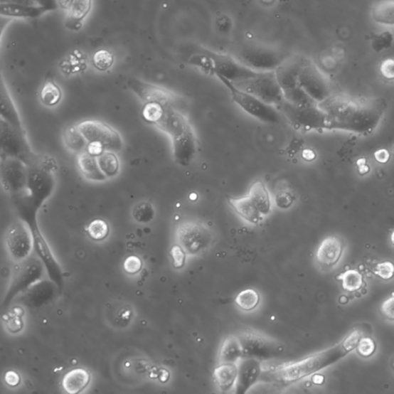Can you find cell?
I'll return each mask as SVG.
<instances>
[{
  "mask_svg": "<svg viewBox=\"0 0 394 394\" xmlns=\"http://www.w3.org/2000/svg\"><path fill=\"white\" fill-rule=\"evenodd\" d=\"M342 250V243L339 238H327L317 250L316 260L322 266H333L341 258Z\"/></svg>",
  "mask_w": 394,
  "mask_h": 394,
  "instance_id": "25",
  "label": "cell"
},
{
  "mask_svg": "<svg viewBox=\"0 0 394 394\" xmlns=\"http://www.w3.org/2000/svg\"><path fill=\"white\" fill-rule=\"evenodd\" d=\"M243 356L242 346L236 336H229L221 346L220 363H237Z\"/></svg>",
  "mask_w": 394,
  "mask_h": 394,
  "instance_id": "31",
  "label": "cell"
},
{
  "mask_svg": "<svg viewBox=\"0 0 394 394\" xmlns=\"http://www.w3.org/2000/svg\"><path fill=\"white\" fill-rule=\"evenodd\" d=\"M294 196L289 192L283 191L276 196V203L279 208L288 209L294 202Z\"/></svg>",
  "mask_w": 394,
  "mask_h": 394,
  "instance_id": "45",
  "label": "cell"
},
{
  "mask_svg": "<svg viewBox=\"0 0 394 394\" xmlns=\"http://www.w3.org/2000/svg\"><path fill=\"white\" fill-rule=\"evenodd\" d=\"M127 86L144 102V105L155 102L165 108L178 110L179 100L170 90L135 78L129 79Z\"/></svg>",
  "mask_w": 394,
  "mask_h": 394,
  "instance_id": "13",
  "label": "cell"
},
{
  "mask_svg": "<svg viewBox=\"0 0 394 394\" xmlns=\"http://www.w3.org/2000/svg\"><path fill=\"white\" fill-rule=\"evenodd\" d=\"M74 0H58L59 7L68 12L71 7Z\"/></svg>",
  "mask_w": 394,
  "mask_h": 394,
  "instance_id": "55",
  "label": "cell"
},
{
  "mask_svg": "<svg viewBox=\"0 0 394 394\" xmlns=\"http://www.w3.org/2000/svg\"><path fill=\"white\" fill-rule=\"evenodd\" d=\"M290 55L267 46L249 44L238 50L233 56L252 70L262 73L275 71Z\"/></svg>",
  "mask_w": 394,
  "mask_h": 394,
  "instance_id": "3",
  "label": "cell"
},
{
  "mask_svg": "<svg viewBox=\"0 0 394 394\" xmlns=\"http://www.w3.org/2000/svg\"><path fill=\"white\" fill-rule=\"evenodd\" d=\"M46 12L38 6L1 4L0 14L4 16L18 18H39Z\"/></svg>",
  "mask_w": 394,
  "mask_h": 394,
  "instance_id": "30",
  "label": "cell"
},
{
  "mask_svg": "<svg viewBox=\"0 0 394 394\" xmlns=\"http://www.w3.org/2000/svg\"><path fill=\"white\" fill-rule=\"evenodd\" d=\"M227 200L233 210L243 220L252 224H257L262 220V215L247 195L242 197L228 196Z\"/></svg>",
  "mask_w": 394,
  "mask_h": 394,
  "instance_id": "23",
  "label": "cell"
},
{
  "mask_svg": "<svg viewBox=\"0 0 394 394\" xmlns=\"http://www.w3.org/2000/svg\"><path fill=\"white\" fill-rule=\"evenodd\" d=\"M114 63L115 55L108 50H99L92 56V64L97 70L107 71Z\"/></svg>",
  "mask_w": 394,
  "mask_h": 394,
  "instance_id": "40",
  "label": "cell"
},
{
  "mask_svg": "<svg viewBox=\"0 0 394 394\" xmlns=\"http://www.w3.org/2000/svg\"><path fill=\"white\" fill-rule=\"evenodd\" d=\"M314 381L316 383H322L324 381V378L322 376H320V375H316V376L314 378Z\"/></svg>",
  "mask_w": 394,
  "mask_h": 394,
  "instance_id": "57",
  "label": "cell"
},
{
  "mask_svg": "<svg viewBox=\"0 0 394 394\" xmlns=\"http://www.w3.org/2000/svg\"><path fill=\"white\" fill-rule=\"evenodd\" d=\"M175 162L182 166L191 165L196 154V139L192 127L172 139Z\"/></svg>",
  "mask_w": 394,
  "mask_h": 394,
  "instance_id": "19",
  "label": "cell"
},
{
  "mask_svg": "<svg viewBox=\"0 0 394 394\" xmlns=\"http://www.w3.org/2000/svg\"><path fill=\"white\" fill-rule=\"evenodd\" d=\"M276 108L296 129L309 130L319 123V116L312 105L298 107L284 100Z\"/></svg>",
  "mask_w": 394,
  "mask_h": 394,
  "instance_id": "16",
  "label": "cell"
},
{
  "mask_svg": "<svg viewBox=\"0 0 394 394\" xmlns=\"http://www.w3.org/2000/svg\"><path fill=\"white\" fill-rule=\"evenodd\" d=\"M375 159L380 164H385L389 161L390 154L385 149L378 150L374 154Z\"/></svg>",
  "mask_w": 394,
  "mask_h": 394,
  "instance_id": "53",
  "label": "cell"
},
{
  "mask_svg": "<svg viewBox=\"0 0 394 394\" xmlns=\"http://www.w3.org/2000/svg\"><path fill=\"white\" fill-rule=\"evenodd\" d=\"M55 296V287L49 281H42L33 285L25 292L23 304L31 308H39L48 304Z\"/></svg>",
  "mask_w": 394,
  "mask_h": 394,
  "instance_id": "22",
  "label": "cell"
},
{
  "mask_svg": "<svg viewBox=\"0 0 394 394\" xmlns=\"http://www.w3.org/2000/svg\"><path fill=\"white\" fill-rule=\"evenodd\" d=\"M0 142L1 156L17 158L27 166L36 164L41 158L33 151L26 132L16 129L2 119L0 120Z\"/></svg>",
  "mask_w": 394,
  "mask_h": 394,
  "instance_id": "7",
  "label": "cell"
},
{
  "mask_svg": "<svg viewBox=\"0 0 394 394\" xmlns=\"http://www.w3.org/2000/svg\"><path fill=\"white\" fill-rule=\"evenodd\" d=\"M51 157L41 156L39 161L28 166L27 191L39 208L48 201L55 188V164Z\"/></svg>",
  "mask_w": 394,
  "mask_h": 394,
  "instance_id": "2",
  "label": "cell"
},
{
  "mask_svg": "<svg viewBox=\"0 0 394 394\" xmlns=\"http://www.w3.org/2000/svg\"><path fill=\"white\" fill-rule=\"evenodd\" d=\"M176 239L190 256H198L210 250L214 243L213 232L198 221H184L178 225Z\"/></svg>",
  "mask_w": 394,
  "mask_h": 394,
  "instance_id": "4",
  "label": "cell"
},
{
  "mask_svg": "<svg viewBox=\"0 0 394 394\" xmlns=\"http://www.w3.org/2000/svg\"><path fill=\"white\" fill-rule=\"evenodd\" d=\"M172 139L179 137L191 128L189 121L177 109L169 108L161 121L156 125Z\"/></svg>",
  "mask_w": 394,
  "mask_h": 394,
  "instance_id": "20",
  "label": "cell"
},
{
  "mask_svg": "<svg viewBox=\"0 0 394 394\" xmlns=\"http://www.w3.org/2000/svg\"><path fill=\"white\" fill-rule=\"evenodd\" d=\"M347 302H348V299H347L346 297L345 296H341V298H340V302L341 304H346Z\"/></svg>",
  "mask_w": 394,
  "mask_h": 394,
  "instance_id": "58",
  "label": "cell"
},
{
  "mask_svg": "<svg viewBox=\"0 0 394 394\" xmlns=\"http://www.w3.org/2000/svg\"><path fill=\"white\" fill-rule=\"evenodd\" d=\"M299 85L312 99L321 97L322 95L324 81L321 75L315 64L306 58H303L300 68Z\"/></svg>",
  "mask_w": 394,
  "mask_h": 394,
  "instance_id": "18",
  "label": "cell"
},
{
  "mask_svg": "<svg viewBox=\"0 0 394 394\" xmlns=\"http://www.w3.org/2000/svg\"><path fill=\"white\" fill-rule=\"evenodd\" d=\"M391 241L393 243V245H394V232L392 233Z\"/></svg>",
  "mask_w": 394,
  "mask_h": 394,
  "instance_id": "59",
  "label": "cell"
},
{
  "mask_svg": "<svg viewBox=\"0 0 394 394\" xmlns=\"http://www.w3.org/2000/svg\"><path fill=\"white\" fill-rule=\"evenodd\" d=\"M369 171V168L368 166H365L364 164L363 165H361L360 166V173L361 174H364L366 173H368Z\"/></svg>",
  "mask_w": 394,
  "mask_h": 394,
  "instance_id": "56",
  "label": "cell"
},
{
  "mask_svg": "<svg viewBox=\"0 0 394 394\" xmlns=\"http://www.w3.org/2000/svg\"><path fill=\"white\" fill-rule=\"evenodd\" d=\"M375 21L384 25H394V0H380L372 9Z\"/></svg>",
  "mask_w": 394,
  "mask_h": 394,
  "instance_id": "33",
  "label": "cell"
},
{
  "mask_svg": "<svg viewBox=\"0 0 394 394\" xmlns=\"http://www.w3.org/2000/svg\"><path fill=\"white\" fill-rule=\"evenodd\" d=\"M1 181L11 196L27 191L28 166L17 158L1 156Z\"/></svg>",
  "mask_w": 394,
  "mask_h": 394,
  "instance_id": "10",
  "label": "cell"
},
{
  "mask_svg": "<svg viewBox=\"0 0 394 394\" xmlns=\"http://www.w3.org/2000/svg\"><path fill=\"white\" fill-rule=\"evenodd\" d=\"M42 275L43 267L38 260L28 262L13 277L4 300V305L9 306L18 294L25 293L33 285L39 282Z\"/></svg>",
  "mask_w": 394,
  "mask_h": 394,
  "instance_id": "14",
  "label": "cell"
},
{
  "mask_svg": "<svg viewBox=\"0 0 394 394\" xmlns=\"http://www.w3.org/2000/svg\"><path fill=\"white\" fill-rule=\"evenodd\" d=\"M213 64V75L223 78L233 83L257 76L258 72L252 70L238 61L233 55L223 54L204 48Z\"/></svg>",
  "mask_w": 394,
  "mask_h": 394,
  "instance_id": "8",
  "label": "cell"
},
{
  "mask_svg": "<svg viewBox=\"0 0 394 394\" xmlns=\"http://www.w3.org/2000/svg\"><path fill=\"white\" fill-rule=\"evenodd\" d=\"M60 87L51 78L45 82L41 91V100L45 106L54 107L62 100Z\"/></svg>",
  "mask_w": 394,
  "mask_h": 394,
  "instance_id": "34",
  "label": "cell"
},
{
  "mask_svg": "<svg viewBox=\"0 0 394 394\" xmlns=\"http://www.w3.org/2000/svg\"><path fill=\"white\" fill-rule=\"evenodd\" d=\"M30 228L33 237V248L40 259L43 262L46 271L52 280V282L62 290L63 287V270L58 261L53 255L51 249L48 242L45 240L39 228L38 222L33 221L27 224Z\"/></svg>",
  "mask_w": 394,
  "mask_h": 394,
  "instance_id": "12",
  "label": "cell"
},
{
  "mask_svg": "<svg viewBox=\"0 0 394 394\" xmlns=\"http://www.w3.org/2000/svg\"><path fill=\"white\" fill-rule=\"evenodd\" d=\"M213 378L221 390L228 391L237 382V363H220L218 368H215Z\"/></svg>",
  "mask_w": 394,
  "mask_h": 394,
  "instance_id": "28",
  "label": "cell"
},
{
  "mask_svg": "<svg viewBox=\"0 0 394 394\" xmlns=\"http://www.w3.org/2000/svg\"><path fill=\"white\" fill-rule=\"evenodd\" d=\"M171 255L174 268L181 269L184 267L186 252L179 245H174L171 248Z\"/></svg>",
  "mask_w": 394,
  "mask_h": 394,
  "instance_id": "42",
  "label": "cell"
},
{
  "mask_svg": "<svg viewBox=\"0 0 394 394\" xmlns=\"http://www.w3.org/2000/svg\"><path fill=\"white\" fill-rule=\"evenodd\" d=\"M5 381L9 386L16 387L21 383V377L14 371H8L5 375Z\"/></svg>",
  "mask_w": 394,
  "mask_h": 394,
  "instance_id": "52",
  "label": "cell"
},
{
  "mask_svg": "<svg viewBox=\"0 0 394 394\" xmlns=\"http://www.w3.org/2000/svg\"><path fill=\"white\" fill-rule=\"evenodd\" d=\"M243 356L259 361L276 358L283 353V347L275 341L255 333H243L239 336Z\"/></svg>",
  "mask_w": 394,
  "mask_h": 394,
  "instance_id": "11",
  "label": "cell"
},
{
  "mask_svg": "<svg viewBox=\"0 0 394 394\" xmlns=\"http://www.w3.org/2000/svg\"><path fill=\"white\" fill-rule=\"evenodd\" d=\"M134 218L139 223H147L152 221L155 217L154 206L147 201L137 203L133 210Z\"/></svg>",
  "mask_w": 394,
  "mask_h": 394,
  "instance_id": "39",
  "label": "cell"
},
{
  "mask_svg": "<svg viewBox=\"0 0 394 394\" xmlns=\"http://www.w3.org/2000/svg\"><path fill=\"white\" fill-rule=\"evenodd\" d=\"M166 109L169 108H165L158 103H145L142 111V118L147 123L156 126L163 118Z\"/></svg>",
  "mask_w": 394,
  "mask_h": 394,
  "instance_id": "37",
  "label": "cell"
},
{
  "mask_svg": "<svg viewBox=\"0 0 394 394\" xmlns=\"http://www.w3.org/2000/svg\"><path fill=\"white\" fill-rule=\"evenodd\" d=\"M381 312L389 320L394 321V297L385 300L383 303Z\"/></svg>",
  "mask_w": 394,
  "mask_h": 394,
  "instance_id": "48",
  "label": "cell"
},
{
  "mask_svg": "<svg viewBox=\"0 0 394 394\" xmlns=\"http://www.w3.org/2000/svg\"><path fill=\"white\" fill-rule=\"evenodd\" d=\"M6 324L8 330L14 334L21 331L23 325L21 318L16 315L8 316Z\"/></svg>",
  "mask_w": 394,
  "mask_h": 394,
  "instance_id": "47",
  "label": "cell"
},
{
  "mask_svg": "<svg viewBox=\"0 0 394 394\" xmlns=\"http://www.w3.org/2000/svg\"><path fill=\"white\" fill-rule=\"evenodd\" d=\"M0 116L9 124L26 132L20 115L3 77L0 81Z\"/></svg>",
  "mask_w": 394,
  "mask_h": 394,
  "instance_id": "21",
  "label": "cell"
},
{
  "mask_svg": "<svg viewBox=\"0 0 394 394\" xmlns=\"http://www.w3.org/2000/svg\"><path fill=\"white\" fill-rule=\"evenodd\" d=\"M374 274L383 279H390L394 276V265L391 262H383L378 265Z\"/></svg>",
  "mask_w": 394,
  "mask_h": 394,
  "instance_id": "43",
  "label": "cell"
},
{
  "mask_svg": "<svg viewBox=\"0 0 394 394\" xmlns=\"http://www.w3.org/2000/svg\"><path fill=\"white\" fill-rule=\"evenodd\" d=\"M339 279L343 280V287L349 292H356L359 289L363 284V277L360 272L356 270H349L344 272Z\"/></svg>",
  "mask_w": 394,
  "mask_h": 394,
  "instance_id": "38",
  "label": "cell"
},
{
  "mask_svg": "<svg viewBox=\"0 0 394 394\" xmlns=\"http://www.w3.org/2000/svg\"><path fill=\"white\" fill-rule=\"evenodd\" d=\"M87 232L92 240L100 241L107 238L110 227L105 220L96 219L89 224Z\"/></svg>",
  "mask_w": 394,
  "mask_h": 394,
  "instance_id": "41",
  "label": "cell"
},
{
  "mask_svg": "<svg viewBox=\"0 0 394 394\" xmlns=\"http://www.w3.org/2000/svg\"><path fill=\"white\" fill-rule=\"evenodd\" d=\"M92 5V0H74L65 16V27L71 31H80L91 11Z\"/></svg>",
  "mask_w": 394,
  "mask_h": 394,
  "instance_id": "24",
  "label": "cell"
},
{
  "mask_svg": "<svg viewBox=\"0 0 394 394\" xmlns=\"http://www.w3.org/2000/svg\"><path fill=\"white\" fill-rule=\"evenodd\" d=\"M380 71L384 78L394 79V60L388 59L384 60L380 67Z\"/></svg>",
  "mask_w": 394,
  "mask_h": 394,
  "instance_id": "49",
  "label": "cell"
},
{
  "mask_svg": "<svg viewBox=\"0 0 394 394\" xmlns=\"http://www.w3.org/2000/svg\"><path fill=\"white\" fill-rule=\"evenodd\" d=\"M247 196L256 205L262 215L270 214L272 210L271 197L264 182L255 181L250 186Z\"/></svg>",
  "mask_w": 394,
  "mask_h": 394,
  "instance_id": "27",
  "label": "cell"
},
{
  "mask_svg": "<svg viewBox=\"0 0 394 394\" xmlns=\"http://www.w3.org/2000/svg\"><path fill=\"white\" fill-rule=\"evenodd\" d=\"M375 351V344L372 339L369 337H365L360 340L358 345V351L363 356L368 358V356H371Z\"/></svg>",
  "mask_w": 394,
  "mask_h": 394,
  "instance_id": "46",
  "label": "cell"
},
{
  "mask_svg": "<svg viewBox=\"0 0 394 394\" xmlns=\"http://www.w3.org/2000/svg\"><path fill=\"white\" fill-rule=\"evenodd\" d=\"M36 4L42 9L46 13L56 11L59 9L58 0H33Z\"/></svg>",
  "mask_w": 394,
  "mask_h": 394,
  "instance_id": "50",
  "label": "cell"
},
{
  "mask_svg": "<svg viewBox=\"0 0 394 394\" xmlns=\"http://www.w3.org/2000/svg\"><path fill=\"white\" fill-rule=\"evenodd\" d=\"M1 4L37 6L33 0H0Z\"/></svg>",
  "mask_w": 394,
  "mask_h": 394,
  "instance_id": "54",
  "label": "cell"
},
{
  "mask_svg": "<svg viewBox=\"0 0 394 394\" xmlns=\"http://www.w3.org/2000/svg\"><path fill=\"white\" fill-rule=\"evenodd\" d=\"M124 270L129 275L137 274L143 267V262L137 256L127 257L124 264Z\"/></svg>",
  "mask_w": 394,
  "mask_h": 394,
  "instance_id": "44",
  "label": "cell"
},
{
  "mask_svg": "<svg viewBox=\"0 0 394 394\" xmlns=\"http://www.w3.org/2000/svg\"><path fill=\"white\" fill-rule=\"evenodd\" d=\"M233 84L270 106L277 107L284 100L275 71L259 73L255 78Z\"/></svg>",
  "mask_w": 394,
  "mask_h": 394,
  "instance_id": "6",
  "label": "cell"
},
{
  "mask_svg": "<svg viewBox=\"0 0 394 394\" xmlns=\"http://www.w3.org/2000/svg\"><path fill=\"white\" fill-rule=\"evenodd\" d=\"M90 380V373L86 370L78 368L65 374L62 384L68 393L76 394L86 388Z\"/></svg>",
  "mask_w": 394,
  "mask_h": 394,
  "instance_id": "29",
  "label": "cell"
},
{
  "mask_svg": "<svg viewBox=\"0 0 394 394\" xmlns=\"http://www.w3.org/2000/svg\"><path fill=\"white\" fill-rule=\"evenodd\" d=\"M218 78L228 89L233 101L250 116L266 124H276L280 123V112L275 107L267 105L266 102L250 95V93L240 90L232 82L223 78L218 77Z\"/></svg>",
  "mask_w": 394,
  "mask_h": 394,
  "instance_id": "5",
  "label": "cell"
},
{
  "mask_svg": "<svg viewBox=\"0 0 394 394\" xmlns=\"http://www.w3.org/2000/svg\"><path fill=\"white\" fill-rule=\"evenodd\" d=\"M6 241L9 252L16 261L25 260L33 247L31 231L21 220L14 223L8 229Z\"/></svg>",
  "mask_w": 394,
  "mask_h": 394,
  "instance_id": "15",
  "label": "cell"
},
{
  "mask_svg": "<svg viewBox=\"0 0 394 394\" xmlns=\"http://www.w3.org/2000/svg\"><path fill=\"white\" fill-rule=\"evenodd\" d=\"M100 170L107 178L116 176L119 171V161L115 152L106 151L97 157Z\"/></svg>",
  "mask_w": 394,
  "mask_h": 394,
  "instance_id": "35",
  "label": "cell"
},
{
  "mask_svg": "<svg viewBox=\"0 0 394 394\" xmlns=\"http://www.w3.org/2000/svg\"><path fill=\"white\" fill-rule=\"evenodd\" d=\"M78 165L81 174L89 181L102 182L107 179L106 175L100 170L97 157L87 151L78 154Z\"/></svg>",
  "mask_w": 394,
  "mask_h": 394,
  "instance_id": "26",
  "label": "cell"
},
{
  "mask_svg": "<svg viewBox=\"0 0 394 394\" xmlns=\"http://www.w3.org/2000/svg\"><path fill=\"white\" fill-rule=\"evenodd\" d=\"M88 143H99L107 151L119 152L124 147V142L116 129L100 120L89 119L78 125Z\"/></svg>",
  "mask_w": 394,
  "mask_h": 394,
  "instance_id": "9",
  "label": "cell"
},
{
  "mask_svg": "<svg viewBox=\"0 0 394 394\" xmlns=\"http://www.w3.org/2000/svg\"><path fill=\"white\" fill-rule=\"evenodd\" d=\"M63 140L65 146L75 154H80L87 150V140L80 132L78 125L65 129L63 133Z\"/></svg>",
  "mask_w": 394,
  "mask_h": 394,
  "instance_id": "32",
  "label": "cell"
},
{
  "mask_svg": "<svg viewBox=\"0 0 394 394\" xmlns=\"http://www.w3.org/2000/svg\"><path fill=\"white\" fill-rule=\"evenodd\" d=\"M235 302L243 311L250 312L257 307L260 302V295L256 290L252 289L243 290L238 295Z\"/></svg>",
  "mask_w": 394,
  "mask_h": 394,
  "instance_id": "36",
  "label": "cell"
},
{
  "mask_svg": "<svg viewBox=\"0 0 394 394\" xmlns=\"http://www.w3.org/2000/svg\"><path fill=\"white\" fill-rule=\"evenodd\" d=\"M237 365L236 393L245 394L261 378V362L255 358L243 356Z\"/></svg>",
  "mask_w": 394,
  "mask_h": 394,
  "instance_id": "17",
  "label": "cell"
},
{
  "mask_svg": "<svg viewBox=\"0 0 394 394\" xmlns=\"http://www.w3.org/2000/svg\"><path fill=\"white\" fill-rule=\"evenodd\" d=\"M86 151L92 156L98 157L102 153H105L106 149L99 143L91 142L88 143Z\"/></svg>",
  "mask_w": 394,
  "mask_h": 394,
  "instance_id": "51",
  "label": "cell"
},
{
  "mask_svg": "<svg viewBox=\"0 0 394 394\" xmlns=\"http://www.w3.org/2000/svg\"><path fill=\"white\" fill-rule=\"evenodd\" d=\"M361 339L358 332H353L341 344L330 350L319 353L302 361L290 363L262 373L264 379L282 383H290L302 380L339 361L358 346ZM261 376V377H262Z\"/></svg>",
  "mask_w": 394,
  "mask_h": 394,
  "instance_id": "1",
  "label": "cell"
}]
</instances>
